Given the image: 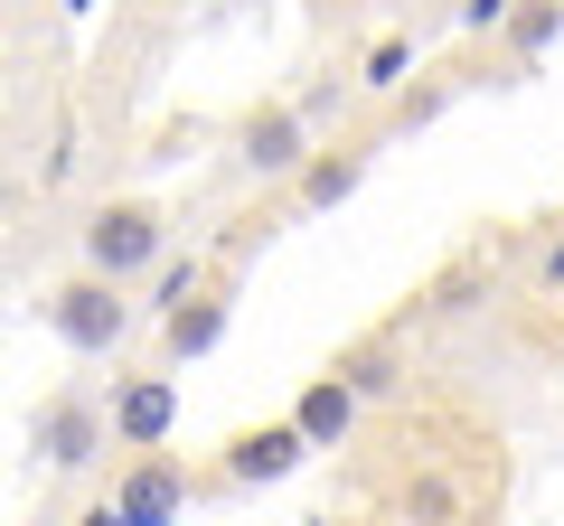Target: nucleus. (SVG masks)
Listing matches in <instances>:
<instances>
[{
    "label": "nucleus",
    "mask_w": 564,
    "mask_h": 526,
    "mask_svg": "<svg viewBox=\"0 0 564 526\" xmlns=\"http://www.w3.org/2000/svg\"><path fill=\"white\" fill-rule=\"evenodd\" d=\"M39 320H47V339H57L66 358H122V348H132V329H141V302H132L122 283L66 273V283L39 292Z\"/></svg>",
    "instance_id": "f257e3e1"
},
{
    "label": "nucleus",
    "mask_w": 564,
    "mask_h": 526,
    "mask_svg": "<svg viewBox=\"0 0 564 526\" xmlns=\"http://www.w3.org/2000/svg\"><path fill=\"white\" fill-rule=\"evenodd\" d=\"M113 451V424H104V395L95 385H57V395H39L29 405V470L39 480H85V470Z\"/></svg>",
    "instance_id": "f03ea898"
},
{
    "label": "nucleus",
    "mask_w": 564,
    "mask_h": 526,
    "mask_svg": "<svg viewBox=\"0 0 564 526\" xmlns=\"http://www.w3.org/2000/svg\"><path fill=\"white\" fill-rule=\"evenodd\" d=\"M76 244H85L76 273H95V283H122V292H132V283H151V263L170 254V217H161L151 198H104L95 217L76 226Z\"/></svg>",
    "instance_id": "7ed1b4c3"
},
{
    "label": "nucleus",
    "mask_w": 564,
    "mask_h": 526,
    "mask_svg": "<svg viewBox=\"0 0 564 526\" xmlns=\"http://www.w3.org/2000/svg\"><path fill=\"white\" fill-rule=\"evenodd\" d=\"M104 507H113V526H180L188 517V470L170 451H132L113 470V489H104Z\"/></svg>",
    "instance_id": "20e7f679"
},
{
    "label": "nucleus",
    "mask_w": 564,
    "mask_h": 526,
    "mask_svg": "<svg viewBox=\"0 0 564 526\" xmlns=\"http://www.w3.org/2000/svg\"><path fill=\"white\" fill-rule=\"evenodd\" d=\"M104 424H113V451H170V432H180V385L170 376H113V395H104Z\"/></svg>",
    "instance_id": "39448f33"
},
{
    "label": "nucleus",
    "mask_w": 564,
    "mask_h": 526,
    "mask_svg": "<svg viewBox=\"0 0 564 526\" xmlns=\"http://www.w3.org/2000/svg\"><path fill=\"white\" fill-rule=\"evenodd\" d=\"M311 151H321V142H311V122L292 113V103H254V113L236 122V161L254 169V179H282V188H292Z\"/></svg>",
    "instance_id": "423d86ee"
},
{
    "label": "nucleus",
    "mask_w": 564,
    "mask_h": 526,
    "mask_svg": "<svg viewBox=\"0 0 564 526\" xmlns=\"http://www.w3.org/2000/svg\"><path fill=\"white\" fill-rule=\"evenodd\" d=\"M302 461H311V442L292 432V414H282V424H245V432H226L217 480H226V489H273V480H292Z\"/></svg>",
    "instance_id": "0eeeda50"
},
{
    "label": "nucleus",
    "mask_w": 564,
    "mask_h": 526,
    "mask_svg": "<svg viewBox=\"0 0 564 526\" xmlns=\"http://www.w3.org/2000/svg\"><path fill=\"white\" fill-rule=\"evenodd\" d=\"M226 320H236V273H207V283H198V292H188V302L161 320V358H170V366L207 358V348L226 339Z\"/></svg>",
    "instance_id": "6e6552de"
},
{
    "label": "nucleus",
    "mask_w": 564,
    "mask_h": 526,
    "mask_svg": "<svg viewBox=\"0 0 564 526\" xmlns=\"http://www.w3.org/2000/svg\"><path fill=\"white\" fill-rule=\"evenodd\" d=\"M358 179H367V151H358V142H329V151H311V161H302L292 207H302V217H329V207L358 198Z\"/></svg>",
    "instance_id": "1a4fd4ad"
},
{
    "label": "nucleus",
    "mask_w": 564,
    "mask_h": 526,
    "mask_svg": "<svg viewBox=\"0 0 564 526\" xmlns=\"http://www.w3.org/2000/svg\"><path fill=\"white\" fill-rule=\"evenodd\" d=\"M358 414H367V405L348 395L339 376H311V385H302V405H292V432H302L311 451H339L348 432H358Z\"/></svg>",
    "instance_id": "9d476101"
},
{
    "label": "nucleus",
    "mask_w": 564,
    "mask_h": 526,
    "mask_svg": "<svg viewBox=\"0 0 564 526\" xmlns=\"http://www.w3.org/2000/svg\"><path fill=\"white\" fill-rule=\"evenodd\" d=\"M329 376H339L358 405H377V395H395L404 358H395V339H358V348H339V358H329Z\"/></svg>",
    "instance_id": "9b49d317"
},
{
    "label": "nucleus",
    "mask_w": 564,
    "mask_h": 526,
    "mask_svg": "<svg viewBox=\"0 0 564 526\" xmlns=\"http://www.w3.org/2000/svg\"><path fill=\"white\" fill-rule=\"evenodd\" d=\"M207 273H217V263H207V254H198V244H188V254H180V244H170V254H161V263H151V283H141V310H151V320H170V310H180V302H188V292H198V283H207Z\"/></svg>",
    "instance_id": "f8f14e48"
},
{
    "label": "nucleus",
    "mask_w": 564,
    "mask_h": 526,
    "mask_svg": "<svg viewBox=\"0 0 564 526\" xmlns=\"http://www.w3.org/2000/svg\"><path fill=\"white\" fill-rule=\"evenodd\" d=\"M499 29H508V57H518V66H536L545 47L564 39V0H518V10H508Z\"/></svg>",
    "instance_id": "ddd939ff"
},
{
    "label": "nucleus",
    "mask_w": 564,
    "mask_h": 526,
    "mask_svg": "<svg viewBox=\"0 0 564 526\" xmlns=\"http://www.w3.org/2000/svg\"><path fill=\"white\" fill-rule=\"evenodd\" d=\"M404 66H414V39H377V47H367V66H358V85H367V95H395Z\"/></svg>",
    "instance_id": "4468645a"
},
{
    "label": "nucleus",
    "mask_w": 564,
    "mask_h": 526,
    "mask_svg": "<svg viewBox=\"0 0 564 526\" xmlns=\"http://www.w3.org/2000/svg\"><path fill=\"white\" fill-rule=\"evenodd\" d=\"M508 10H518V0H452V20H462V29H499Z\"/></svg>",
    "instance_id": "2eb2a0df"
},
{
    "label": "nucleus",
    "mask_w": 564,
    "mask_h": 526,
    "mask_svg": "<svg viewBox=\"0 0 564 526\" xmlns=\"http://www.w3.org/2000/svg\"><path fill=\"white\" fill-rule=\"evenodd\" d=\"M414 517L443 526V517H452V489H443V480H414Z\"/></svg>",
    "instance_id": "dca6fc26"
},
{
    "label": "nucleus",
    "mask_w": 564,
    "mask_h": 526,
    "mask_svg": "<svg viewBox=\"0 0 564 526\" xmlns=\"http://www.w3.org/2000/svg\"><path fill=\"white\" fill-rule=\"evenodd\" d=\"M339 103H348V85H339V76H329V85H321V95H302V103H292V113H302V122H329V113H339Z\"/></svg>",
    "instance_id": "f3484780"
},
{
    "label": "nucleus",
    "mask_w": 564,
    "mask_h": 526,
    "mask_svg": "<svg viewBox=\"0 0 564 526\" xmlns=\"http://www.w3.org/2000/svg\"><path fill=\"white\" fill-rule=\"evenodd\" d=\"M536 273H545V283L564 292V244H545V263H536Z\"/></svg>",
    "instance_id": "a211bd4d"
},
{
    "label": "nucleus",
    "mask_w": 564,
    "mask_h": 526,
    "mask_svg": "<svg viewBox=\"0 0 564 526\" xmlns=\"http://www.w3.org/2000/svg\"><path fill=\"white\" fill-rule=\"evenodd\" d=\"M76 526H113V507H104V498H95V507H85V517H76Z\"/></svg>",
    "instance_id": "6ab92c4d"
},
{
    "label": "nucleus",
    "mask_w": 564,
    "mask_h": 526,
    "mask_svg": "<svg viewBox=\"0 0 564 526\" xmlns=\"http://www.w3.org/2000/svg\"><path fill=\"white\" fill-rule=\"evenodd\" d=\"M66 10H95V0H66Z\"/></svg>",
    "instance_id": "aec40b11"
},
{
    "label": "nucleus",
    "mask_w": 564,
    "mask_h": 526,
    "mask_svg": "<svg viewBox=\"0 0 564 526\" xmlns=\"http://www.w3.org/2000/svg\"><path fill=\"white\" fill-rule=\"evenodd\" d=\"M311 526H339V517H311Z\"/></svg>",
    "instance_id": "412c9836"
}]
</instances>
